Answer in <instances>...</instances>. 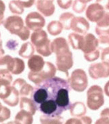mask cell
Returning <instances> with one entry per match:
<instances>
[{
	"mask_svg": "<svg viewBox=\"0 0 109 124\" xmlns=\"http://www.w3.org/2000/svg\"><path fill=\"white\" fill-rule=\"evenodd\" d=\"M51 50L56 55L57 69L68 77V70L74 64L72 53L70 50L68 42L64 38H57L51 43Z\"/></svg>",
	"mask_w": 109,
	"mask_h": 124,
	"instance_id": "cell-1",
	"label": "cell"
},
{
	"mask_svg": "<svg viewBox=\"0 0 109 124\" xmlns=\"http://www.w3.org/2000/svg\"><path fill=\"white\" fill-rule=\"evenodd\" d=\"M31 42L36 48V51L42 56L48 57L52 54L51 50V40L44 30L33 31L31 35Z\"/></svg>",
	"mask_w": 109,
	"mask_h": 124,
	"instance_id": "cell-2",
	"label": "cell"
},
{
	"mask_svg": "<svg viewBox=\"0 0 109 124\" xmlns=\"http://www.w3.org/2000/svg\"><path fill=\"white\" fill-rule=\"evenodd\" d=\"M104 104L103 90L99 85H92L87 92V105L89 109L97 110Z\"/></svg>",
	"mask_w": 109,
	"mask_h": 124,
	"instance_id": "cell-3",
	"label": "cell"
},
{
	"mask_svg": "<svg viewBox=\"0 0 109 124\" xmlns=\"http://www.w3.org/2000/svg\"><path fill=\"white\" fill-rule=\"evenodd\" d=\"M57 68L54 64L49 62H45L44 68L40 72L34 73L29 72L28 74V78L36 85H39L47 80L54 77L56 74Z\"/></svg>",
	"mask_w": 109,
	"mask_h": 124,
	"instance_id": "cell-4",
	"label": "cell"
},
{
	"mask_svg": "<svg viewBox=\"0 0 109 124\" xmlns=\"http://www.w3.org/2000/svg\"><path fill=\"white\" fill-rule=\"evenodd\" d=\"M70 87L76 92H83L88 86V78L86 72L82 69H76L68 78Z\"/></svg>",
	"mask_w": 109,
	"mask_h": 124,
	"instance_id": "cell-5",
	"label": "cell"
},
{
	"mask_svg": "<svg viewBox=\"0 0 109 124\" xmlns=\"http://www.w3.org/2000/svg\"><path fill=\"white\" fill-rule=\"evenodd\" d=\"M4 27L11 34L18 36L24 29V21L23 18L16 15L8 16L4 22Z\"/></svg>",
	"mask_w": 109,
	"mask_h": 124,
	"instance_id": "cell-6",
	"label": "cell"
},
{
	"mask_svg": "<svg viewBox=\"0 0 109 124\" xmlns=\"http://www.w3.org/2000/svg\"><path fill=\"white\" fill-rule=\"evenodd\" d=\"M46 21L40 13L31 12L27 15L25 18L26 27L34 31L41 30L45 26Z\"/></svg>",
	"mask_w": 109,
	"mask_h": 124,
	"instance_id": "cell-7",
	"label": "cell"
},
{
	"mask_svg": "<svg viewBox=\"0 0 109 124\" xmlns=\"http://www.w3.org/2000/svg\"><path fill=\"white\" fill-rule=\"evenodd\" d=\"M88 71L89 76L93 79L107 78L109 77V63L106 62L92 63Z\"/></svg>",
	"mask_w": 109,
	"mask_h": 124,
	"instance_id": "cell-8",
	"label": "cell"
},
{
	"mask_svg": "<svg viewBox=\"0 0 109 124\" xmlns=\"http://www.w3.org/2000/svg\"><path fill=\"white\" fill-rule=\"evenodd\" d=\"M104 14V8L98 3L90 4L86 10V16L87 19L93 23H98L100 21Z\"/></svg>",
	"mask_w": 109,
	"mask_h": 124,
	"instance_id": "cell-9",
	"label": "cell"
},
{
	"mask_svg": "<svg viewBox=\"0 0 109 124\" xmlns=\"http://www.w3.org/2000/svg\"><path fill=\"white\" fill-rule=\"evenodd\" d=\"M12 86L18 90L21 97H31L32 98L34 88L31 85L28 84L25 80L23 78H17L14 81Z\"/></svg>",
	"mask_w": 109,
	"mask_h": 124,
	"instance_id": "cell-10",
	"label": "cell"
},
{
	"mask_svg": "<svg viewBox=\"0 0 109 124\" xmlns=\"http://www.w3.org/2000/svg\"><path fill=\"white\" fill-rule=\"evenodd\" d=\"M90 28L89 22L84 17L77 16L74 18L71 25V29L74 33L80 35H86Z\"/></svg>",
	"mask_w": 109,
	"mask_h": 124,
	"instance_id": "cell-11",
	"label": "cell"
},
{
	"mask_svg": "<svg viewBox=\"0 0 109 124\" xmlns=\"http://www.w3.org/2000/svg\"><path fill=\"white\" fill-rule=\"evenodd\" d=\"M98 46V39L92 33H87L84 36V42L81 51L83 52L84 54L89 53L97 50Z\"/></svg>",
	"mask_w": 109,
	"mask_h": 124,
	"instance_id": "cell-12",
	"label": "cell"
},
{
	"mask_svg": "<svg viewBox=\"0 0 109 124\" xmlns=\"http://www.w3.org/2000/svg\"><path fill=\"white\" fill-rule=\"evenodd\" d=\"M38 10L44 16H51L54 14L55 7L53 1L49 0H40L36 3Z\"/></svg>",
	"mask_w": 109,
	"mask_h": 124,
	"instance_id": "cell-13",
	"label": "cell"
},
{
	"mask_svg": "<svg viewBox=\"0 0 109 124\" xmlns=\"http://www.w3.org/2000/svg\"><path fill=\"white\" fill-rule=\"evenodd\" d=\"M27 65L30 70V72L37 73L43 69L45 65V62L40 55H33L29 59Z\"/></svg>",
	"mask_w": 109,
	"mask_h": 124,
	"instance_id": "cell-14",
	"label": "cell"
},
{
	"mask_svg": "<svg viewBox=\"0 0 109 124\" xmlns=\"http://www.w3.org/2000/svg\"><path fill=\"white\" fill-rule=\"evenodd\" d=\"M20 108L21 110H24L31 113L32 115L36 114V112L38 110L36 103L31 98L27 97H21L20 100Z\"/></svg>",
	"mask_w": 109,
	"mask_h": 124,
	"instance_id": "cell-15",
	"label": "cell"
},
{
	"mask_svg": "<svg viewBox=\"0 0 109 124\" xmlns=\"http://www.w3.org/2000/svg\"><path fill=\"white\" fill-rule=\"evenodd\" d=\"M70 115L74 117H82L87 113L85 104L81 102H76L70 106Z\"/></svg>",
	"mask_w": 109,
	"mask_h": 124,
	"instance_id": "cell-16",
	"label": "cell"
},
{
	"mask_svg": "<svg viewBox=\"0 0 109 124\" xmlns=\"http://www.w3.org/2000/svg\"><path fill=\"white\" fill-rule=\"evenodd\" d=\"M16 124H32L33 122V115L24 110H21L15 118Z\"/></svg>",
	"mask_w": 109,
	"mask_h": 124,
	"instance_id": "cell-17",
	"label": "cell"
},
{
	"mask_svg": "<svg viewBox=\"0 0 109 124\" xmlns=\"http://www.w3.org/2000/svg\"><path fill=\"white\" fill-rule=\"evenodd\" d=\"M68 40L71 46L74 50H81L84 42V36L79 33H71L68 36Z\"/></svg>",
	"mask_w": 109,
	"mask_h": 124,
	"instance_id": "cell-18",
	"label": "cell"
},
{
	"mask_svg": "<svg viewBox=\"0 0 109 124\" xmlns=\"http://www.w3.org/2000/svg\"><path fill=\"white\" fill-rule=\"evenodd\" d=\"M35 52V48L31 42H27L22 44L18 51V55L23 58L29 59L31 57Z\"/></svg>",
	"mask_w": 109,
	"mask_h": 124,
	"instance_id": "cell-19",
	"label": "cell"
},
{
	"mask_svg": "<svg viewBox=\"0 0 109 124\" xmlns=\"http://www.w3.org/2000/svg\"><path fill=\"white\" fill-rule=\"evenodd\" d=\"M41 124H63V118L60 115H42L40 117Z\"/></svg>",
	"mask_w": 109,
	"mask_h": 124,
	"instance_id": "cell-20",
	"label": "cell"
},
{
	"mask_svg": "<svg viewBox=\"0 0 109 124\" xmlns=\"http://www.w3.org/2000/svg\"><path fill=\"white\" fill-rule=\"evenodd\" d=\"M14 58L10 55H5L0 57V71H8L12 72L13 69Z\"/></svg>",
	"mask_w": 109,
	"mask_h": 124,
	"instance_id": "cell-21",
	"label": "cell"
},
{
	"mask_svg": "<svg viewBox=\"0 0 109 124\" xmlns=\"http://www.w3.org/2000/svg\"><path fill=\"white\" fill-rule=\"evenodd\" d=\"M19 93L18 90L15 88L13 86H12V91L10 95L7 98L3 100V101L5 104L12 107L16 106L19 102Z\"/></svg>",
	"mask_w": 109,
	"mask_h": 124,
	"instance_id": "cell-22",
	"label": "cell"
},
{
	"mask_svg": "<svg viewBox=\"0 0 109 124\" xmlns=\"http://www.w3.org/2000/svg\"><path fill=\"white\" fill-rule=\"evenodd\" d=\"M75 18L74 15L71 12H64L62 13L59 16V22L63 25V29L65 30L71 29V25L74 18Z\"/></svg>",
	"mask_w": 109,
	"mask_h": 124,
	"instance_id": "cell-23",
	"label": "cell"
},
{
	"mask_svg": "<svg viewBox=\"0 0 109 124\" xmlns=\"http://www.w3.org/2000/svg\"><path fill=\"white\" fill-rule=\"evenodd\" d=\"M63 25L61 23L57 21H53L48 24L47 31L51 36H56L62 33L63 31Z\"/></svg>",
	"mask_w": 109,
	"mask_h": 124,
	"instance_id": "cell-24",
	"label": "cell"
},
{
	"mask_svg": "<svg viewBox=\"0 0 109 124\" xmlns=\"http://www.w3.org/2000/svg\"><path fill=\"white\" fill-rule=\"evenodd\" d=\"M12 91L11 82L8 80H0V99L7 98Z\"/></svg>",
	"mask_w": 109,
	"mask_h": 124,
	"instance_id": "cell-25",
	"label": "cell"
},
{
	"mask_svg": "<svg viewBox=\"0 0 109 124\" xmlns=\"http://www.w3.org/2000/svg\"><path fill=\"white\" fill-rule=\"evenodd\" d=\"M25 62L24 61L19 59L18 57H15L14 58V64H13V69L11 74L18 75L21 74L24 70H25Z\"/></svg>",
	"mask_w": 109,
	"mask_h": 124,
	"instance_id": "cell-26",
	"label": "cell"
},
{
	"mask_svg": "<svg viewBox=\"0 0 109 124\" xmlns=\"http://www.w3.org/2000/svg\"><path fill=\"white\" fill-rule=\"evenodd\" d=\"M9 9L12 13L16 15H22L24 12V8L20 4L19 1H11L9 3Z\"/></svg>",
	"mask_w": 109,
	"mask_h": 124,
	"instance_id": "cell-27",
	"label": "cell"
},
{
	"mask_svg": "<svg viewBox=\"0 0 109 124\" xmlns=\"http://www.w3.org/2000/svg\"><path fill=\"white\" fill-rule=\"evenodd\" d=\"M90 1H83V0H76L73 2L72 10L76 13H82L85 11L87 7V4Z\"/></svg>",
	"mask_w": 109,
	"mask_h": 124,
	"instance_id": "cell-28",
	"label": "cell"
},
{
	"mask_svg": "<svg viewBox=\"0 0 109 124\" xmlns=\"http://www.w3.org/2000/svg\"><path fill=\"white\" fill-rule=\"evenodd\" d=\"M99 28L105 29L109 27V12H105V14L102 18L97 23V25Z\"/></svg>",
	"mask_w": 109,
	"mask_h": 124,
	"instance_id": "cell-29",
	"label": "cell"
},
{
	"mask_svg": "<svg viewBox=\"0 0 109 124\" xmlns=\"http://www.w3.org/2000/svg\"><path fill=\"white\" fill-rule=\"evenodd\" d=\"M84 57L87 62H94L95 60L98 59V58L100 57V51H99V49H97L93 52L87 53V54H84Z\"/></svg>",
	"mask_w": 109,
	"mask_h": 124,
	"instance_id": "cell-30",
	"label": "cell"
},
{
	"mask_svg": "<svg viewBox=\"0 0 109 124\" xmlns=\"http://www.w3.org/2000/svg\"><path fill=\"white\" fill-rule=\"evenodd\" d=\"M11 116L10 110L6 106H3L2 110L0 112V123H3L5 121L10 119Z\"/></svg>",
	"mask_w": 109,
	"mask_h": 124,
	"instance_id": "cell-31",
	"label": "cell"
},
{
	"mask_svg": "<svg viewBox=\"0 0 109 124\" xmlns=\"http://www.w3.org/2000/svg\"><path fill=\"white\" fill-rule=\"evenodd\" d=\"M18 36L23 41L27 40L29 38V36H30V31H29V29L26 26H25L24 29H23V31L19 33V35H18Z\"/></svg>",
	"mask_w": 109,
	"mask_h": 124,
	"instance_id": "cell-32",
	"label": "cell"
},
{
	"mask_svg": "<svg viewBox=\"0 0 109 124\" xmlns=\"http://www.w3.org/2000/svg\"><path fill=\"white\" fill-rule=\"evenodd\" d=\"M0 80H8V81H10L12 83V76L11 75V73L10 72L1 70V71H0Z\"/></svg>",
	"mask_w": 109,
	"mask_h": 124,
	"instance_id": "cell-33",
	"label": "cell"
},
{
	"mask_svg": "<svg viewBox=\"0 0 109 124\" xmlns=\"http://www.w3.org/2000/svg\"><path fill=\"white\" fill-rule=\"evenodd\" d=\"M6 46L8 48V49H9L10 51H16L18 46V42L17 40L12 39V40L8 41Z\"/></svg>",
	"mask_w": 109,
	"mask_h": 124,
	"instance_id": "cell-34",
	"label": "cell"
},
{
	"mask_svg": "<svg viewBox=\"0 0 109 124\" xmlns=\"http://www.w3.org/2000/svg\"><path fill=\"white\" fill-rule=\"evenodd\" d=\"M57 3L62 9L66 10V9H68L71 6V5L72 4V1H71V0H67V1L58 0V1H57Z\"/></svg>",
	"mask_w": 109,
	"mask_h": 124,
	"instance_id": "cell-35",
	"label": "cell"
},
{
	"mask_svg": "<svg viewBox=\"0 0 109 124\" xmlns=\"http://www.w3.org/2000/svg\"><path fill=\"white\" fill-rule=\"evenodd\" d=\"M101 59L102 62L109 63V46L102 48L101 53Z\"/></svg>",
	"mask_w": 109,
	"mask_h": 124,
	"instance_id": "cell-36",
	"label": "cell"
},
{
	"mask_svg": "<svg viewBox=\"0 0 109 124\" xmlns=\"http://www.w3.org/2000/svg\"><path fill=\"white\" fill-rule=\"evenodd\" d=\"M95 33L99 36H109V27L105 28V29H102V28H99L98 27H95Z\"/></svg>",
	"mask_w": 109,
	"mask_h": 124,
	"instance_id": "cell-37",
	"label": "cell"
},
{
	"mask_svg": "<svg viewBox=\"0 0 109 124\" xmlns=\"http://www.w3.org/2000/svg\"><path fill=\"white\" fill-rule=\"evenodd\" d=\"M6 10V6L4 4V1H0V25L3 24L4 22V12Z\"/></svg>",
	"mask_w": 109,
	"mask_h": 124,
	"instance_id": "cell-38",
	"label": "cell"
},
{
	"mask_svg": "<svg viewBox=\"0 0 109 124\" xmlns=\"http://www.w3.org/2000/svg\"><path fill=\"white\" fill-rule=\"evenodd\" d=\"M98 42H99V44H101V45H108V46H109V36H99Z\"/></svg>",
	"mask_w": 109,
	"mask_h": 124,
	"instance_id": "cell-39",
	"label": "cell"
},
{
	"mask_svg": "<svg viewBox=\"0 0 109 124\" xmlns=\"http://www.w3.org/2000/svg\"><path fill=\"white\" fill-rule=\"evenodd\" d=\"M95 124H109V117L100 115V118L95 121Z\"/></svg>",
	"mask_w": 109,
	"mask_h": 124,
	"instance_id": "cell-40",
	"label": "cell"
},
{
	"mask_svg": "<svg viewBox=\"0 0 109 124\" xmlns=\"http://www.w3.org/2000/svg\"><path fill=\"white\" fill-rule=\"evenodd\" d=\"M65 124H83L81 119L71 118L65 121Z\"/></svg>",
	"mask_w": 109,
	"mask_h": 124,
	"instance_id": "cell-41",
	"label": "cell"
},
{
	"mask_svg": "<svg viewBox=\"0 0 109 124\" xmlns=\"http://www.w3.org/2000/svg\"><path fill=\"white\" fill-rule=\"evenodd\" d=\"M20 4L23 8H30L35 3V1H19Z\"/></svg>",
	"mask_w": 109,
	"mask_h": 124,
	"instance_id": "cell-42",
	"label": "cell"
},
{
	"mask_svg": "<svg viewBox=\"0 0 109 124\" xmlns=\"http://www.w3.org/2000/svg\"><path fill=\"white\" fill-rule=\"evenodd\" d=\"M81 120L83 121V124H92V119L90 117L88 116H83L80 117Z\"/></svg>",
	"mask_w": 109,
	"mask_h": 124,
	"instance_id": "cell-43",
	"label": "cell"
},
{
	"mask_svg": "<svg viewBox=\"0 0 109 124\" xmlns=\"http://www.w3.org/2000/svg\"><path fill=\"white\" fill-rule=\"evenodd\" d=\"M104 93L108 97H109V80L104 85Z\"/></svg>",
	"mask_w": 109,
	"mask_h": 124,
	"instance_id": "cell-44",
	"label": "cell"
},
{
	"mask_svg": "<svg viewBox=\"0 0 109 124\" xmlns=\"http://www.w3.org/2000/svg\"><path fill=\"white\" fill-rule=\"evenodd\" d=\"M4 53H5V51L4 50L3 46H2V40L0 39V57L2 55H4Z\"/></svg>",
	"mask_w": 109,
	"mask_h": 124,
	"instance_id": "cell-45",
	"label": "cell"
},
{
	"mask_svg": "<svg viewBox=\"0 0 109 124\" xmlns=\"http://www.w3.org/2000/svg\"><path fill=\"white\" fill-rule=\"evenodd\" d=\"M104 8H105L106 10H109V1H106V4L105 6H104Z\"/></svg>",
	"mask_w": 109,
	"mask_h": 124,
	"instance_id": "cell-46",
	"label": "cell"
},
{
	"mask_svg": "<svg viewBox=\"0 0 109 124\" xmlns=\"http://www.w3.org/2000/svg\"><path fill=\"white\" fill-rule=\"evenodd\" d=\"M6 124H15V121H9V122H8Z\"/></svg>",
	"mask_w": 109,
	"mask_h": 124,
	"instance_id": "cell-47",
	"label": "cell"
},
{
	"mask_svg": "<svg viewBox=\"0 0 109 124\" xmlns=\"http://www.w3.org/2000/svg\"><path fill=\"white\" fill-rule=\"evenodd\" d=\"M2 108H3V106H2V104H1V103L0 102V112L2 110Z\"/></svg>",
	"mask_w": 109,
	"mask_h": 124,
	"instance_id": "cell-48",
	"label": "cell"
},
{
	"mask_svg": "<svg viewBox=\"0 0 109 124\" xmlns=\"http://www.w3.org/2000/svg\"><path fill=\"white\" fill-rule=\"evenodd\" d=\"M0 124H4V123H0Z\"/></svg>",
	"mask_w": 109,
	"mask_h": 124,
	"instance_id": "cell-49",
	"label": "cell"
},
{
	"mask_svg": "<svg viewBox=\"0 0 109 124\" xmlns=\"http://www.w3.org/2000/svg\"><path fill=\"white\" fill-rule=\"evenodd\" d=\"M0 37H1V33H0Z\"/></svg>",
	"mask_w": 109,
	"mask_h": 124,
	"instance_id": "cell-50",
	"label": "cell"
}]
</instances>
